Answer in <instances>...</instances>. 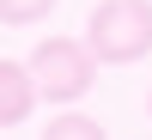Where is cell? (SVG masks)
I'll return each instance as SVG.
<instances>
[{"instance_id": "obj_6", "label": "cell", "mask_w": 152, "mask_h": 140, "mask_svg": "<svg viewBox=\"0 0 152 140\" xmlns=\"http://www.w3.org/2000/svg\"><path fill=\"white\" fill-rule=\"evenodd\" d=\"M146 104H152V97H146Z\"/></svg>"}, {"instance_id": "obj_3", "label": "cell", "mask_w": 152, "mask_h": 140, "mask_svg": "<svg viewBox=\"0 0 152 140\" xmlns=\"http://www.w3.org/2000/svg\"><path fill=\"white\" fill-rule=\"evenodd\" d=\"M37 110V79L31 61H0V128H18Z\"/></svg>"}, {"instance_id": "obj_5", "label": "cell", "mask_w": 152, "mask_h": 140, "mask_svg": "<svg viewBox=\"0 0 152 140\" xmlns=\"http://www.w3.org/2000/svg\"><path fill=\"white\" fill-rule=\"evenodd\" d=\"M55 0H0V24H37Z\"/></svg>"}, {"instance_id": "obj_2", "label": "cell", "mask_w": 152, "mask_h": 140, "mask_svg": "<svg viewBox=\"0 0 152 140\" xmlns=\"http://www.w3.org/2000/svg\"><path fill=\"white\" fill-rule=\"evenodd\" d=\"M85 43L110 67L146 61L152 55V0H104L91 12V24H85Z\"/></svg>"}, {"instance_id": "obj_4", "label": "cell", "mask_w": 152, "mask_h": 140, "mask_svg": "<svg viewBox=\"0 0 152 140\" xmlns=\"http://www.w3.org/2000/svg\"><path fill=\"white\" fill-rule=\"evenodd\" d=\"M43 140H104V128H97L91 116H79V110H61V116L43 128Z\"/></svg>"}, {"instance_id": "obj_1", "label": "cell", "mask_w": 152, "mask_h": 140, "mask_svg": "<svg viewBox=\"0 0 152 140\" xmlns=\"http://www.w3.org/2000/svg\"><path fill=\"white\" fill-rule=\"evenodd\" d=\"M97 67H104V61L91 55V43H79V37H43L37 55H31L37 97H49V104H79L97 85Z\"/></svg>"}]
</instances>
